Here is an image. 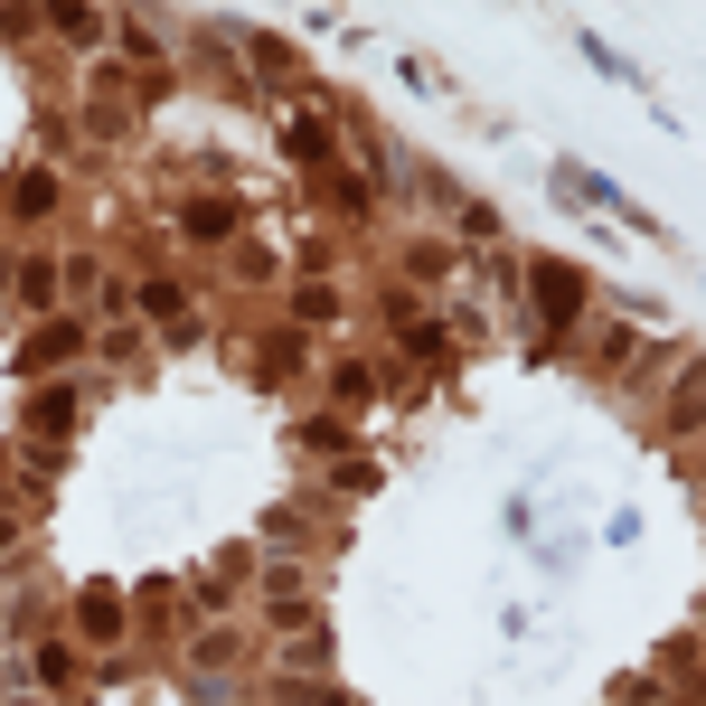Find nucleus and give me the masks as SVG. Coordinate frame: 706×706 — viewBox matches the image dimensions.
<instances>
[{"label":"nucleus","instance_id":"f257e3e1","mask_svg":"<svg viewBox=\"0 0 706 706\" xmlns=\"http://www.w3.org/2000/svg\"><path fill=\"white\" fill-rule=\"evenodd\" d=\"M537 292H546V311H556V321H565V311H575V292H585V282H575V274H556V264H546V274H537Z\"/></svg>","mask_w":706,"mask_h":706}]
</instances>
